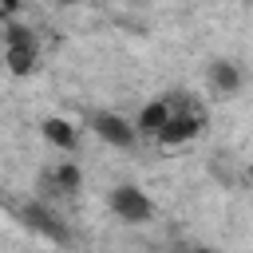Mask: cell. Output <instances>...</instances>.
Returning a JSON list of instances; mask_svg holds the SVG:
<instances>
[{"label":"cell","mask_w":253,"mask_h":253,"mask_svg":"<svg viewBox=\"0 0 253 253\" xmlns=\"http://www.w3.org/2000/svg\"><path fill=\"white\" fill-rule=\"evenodd\" d=\"M194 253H217V249H210V245H198V249H194Z\"/></svg>","instance_id":"11"},{"label":"cell","mask_w":253,"mask_h":253,"mask_svg":"<svg viewBox=\"0 0 253 253\" xmlns=\"http://www.w3.org/2000/svg\"><path fill=\"white\" fill-rule=\"evenodd\" d=\"M12 213L20 217V225L28 229V233H36V237H43L47 245H59V249H71L75 245V233H71V225L43 202V198H28V202H20V206H12Z\"/></svg>","instance_id":"1"},{"label":"cell","mask_w":253,"mask_h":253,"mask_svg":"<svg viewBox=\"0 0 253 253\" xmlns=\"http://www.w3.org/2000/svg\"><path fill=\"white\" fill-rule=\"evenodd\" d=\"M245 182H249V186H253V162H249V166H245Z\"/></svg>","instance_id":"10"},{"label":"cell","mask_w":253,"mask_h":253,"mask_svg":"<svg viewBox=\"0 0 253 253\" xmlns=\"http://www.w3.org/2000/svg\"><path fill=\"white\" fill-rule=\"evenodd\" d=\"M241 83H245V71H241L237 59H213L206 67V87H210L213 99H233L241 91Z\"/></svg>","instance_id":"6"},{"label":"cell","mask_w":253,"mask_h":253,"mask_svg":"<svg viewBox=\"0 0 253 253\" xmlns=\"http://www.w3.org/2000/svg\"><path fill=\"white\" fill-rule=\"evenodd\" d=\"M107 206H111V213H115L123 225H146V221L158 213L154 198H150L142 186H134V182H119V186L107 194Z\"/></svg>","instance_id":"4"},{"label":"cell","mask_w":253,"mask_h":253,"mask_svg":"<svg viewBox=\"0 0 253 253\" xmlns=\"http://www.w3.org/2000/svg\"><path fill=\"white\" fill-rule=\"evenodd\" d=\"M4 67L12 75H32L40 67V36L32 24L4 20Z\"/></svg>","instance_id":"3"},{"label":"cell","mask_w":253,"mask_h":253,"mask_svg":"<svg viewBox=\"0 0 253 253\" xmlns=\"http://www.w3.org/2000/svg\"><path fill=\"white\" fill-rule=\"evenodd\" d=\"M170 107H174V115H170V126L162 130L158 146H166V150H178V146L194 142V138L206 130V107H202L198 99L182 95V91H170Z\"/></svg>","instance_id":"2"},{"label":"cell","mask_w":253,"mask_h":253,"mask_svg":"<svg viewBox=\"0 0 253 253\" xmlns=\"http://www.w3.org/2000/svg\"><path fill=\"white\" fill-rule=\"evenodd\" d=\"M40 134H43V142H47L51 150H59V154H75V150H79V126H75L71 119H63V115H47V119L40 123Z\"/></svg>","instance_id":"8"},{"label":"cell","mask_w":253,"mask_h":253,"mask_svg":"<svg viewBox=\"0 0 253 253\" xmlns=\"http://www.w3.org/2000/svg\"><path fill=\"white\" fill-rule=\"evenodd\" d=\"M87 126H91V134H95L99 142H107L111 150H134V146H138V126H134V119H126V115H119V111H91Z\"/></svg>","instance_id":"5"},{"label":"cell","mask_w":253,"mask_h":253,"mask_svg":"<svg viewBox=\"0 0 253 253\" xmlns=\"http://www.w3.org/2000/svg\"><path fill=\"white\" fill-rule=\"evenodd\" d=\"M170 115H174V107H170V95H158V99L142 103V107H138V115H134L138 138H150V142H158V138H162V130L170 126Z\"/></svg>","instance_id":"7"},{"label":"cell","mask_w":253,"mask_h":253,"mask_svg":"<svg viewBox=\"0 0 253 253\" xmlns=\"http://www.w3.org/2000/svg\"><path fill=\"white\" fill-rule=\"evenodd\" d=\"M43 186H47L51 194H67V198H71V194L83 190V170H79L71 158H59V162L43 174Z\"/></svg>","instance_id":"9"}]
</instances>
